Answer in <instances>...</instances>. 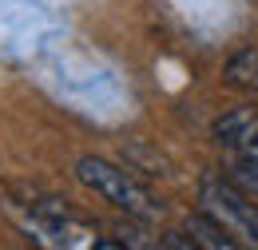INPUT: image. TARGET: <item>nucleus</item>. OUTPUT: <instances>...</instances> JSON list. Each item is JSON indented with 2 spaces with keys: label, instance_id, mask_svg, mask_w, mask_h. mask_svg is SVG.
Instances as JSON below:
<instances>
[{
  "label": "nucleus",
  "instance_id": "obj_1",
  "mask_svg": "<svg viewBox=\"0 0 258 250\" xmlns=\"http://www.w3.org/2000/svg\"><path fill=\"white\" fill-rule=\"evenodd\" d=\"M76 179H80L88 191H96L103 203H111L115 211L131 215V219H139V222L159 219V203L151 199V191L143 187L131 171L107 163V159H99V155L76 159Z\"/></svg>",
  "mask_w": 258,
  "mask_h": 250
},
{
  "label": "nucleus",
  "instance_id": "obj_2",
  "mask_svg": "<svg viewBox=\"0 0 258 250\" xmlns=\"http://www.w3.org/2000/svg\"><path fill=\"white\" fill-rule=\"evenodd\" d=\"M199 203L211 219L234 238V246H258V203L223 175H207L199 183Z\"/></svg>",
  "mask_w": 258,
  "mask_h": 250
},
{
  "label": "nucleus",
  "instance_id": "obj_3",
  "mask_svg": "<svg viewBox=\"0 0 258 250\" xmlns=\"http://www.w3.org/2000/svg\"><path fill=\"white\" fill-rule=\"evenodd\" d=\"M187 238H191V246H207V250H234V238L226 234L219 222L211 219L207 211H199V215H187Z\"/></svg>",
  "mask_w": 258,
  "mask_h": 250
},
{
  "label": "nucleus",
  "instance_id": "obj_4",
  "mask_svg": "<svg viewBox=\"0 0 258 250\" xmlns=\"http://www.w3.org/2000/svg\"><path fill=\"white\" fill-rule=\"evenodd\" d=\"M226 80L234 88H258V52L254 48H242L234 52L230 64H226Z\"/></svg>",
  "mask_w": 258,
  "mask_h": 250
},
{
  "label": "nucleus",
  "instance_id": "obj_5",
  "mask_svg": "<svg viewBox=\"0 0 258 250\" xmlns=\"http://www.w3.org/2000/svg\"><path fill=\"white\" fill-rule=\"evenodd\" d=\"M215 131H219V139H223V143L238 147V143H246L250 135H258V123H254V115H250V111H234V115L219 119Z\"/></svg>",
  "mask_w": 258,
  "mask_h": 250
}]
</instances>
